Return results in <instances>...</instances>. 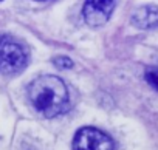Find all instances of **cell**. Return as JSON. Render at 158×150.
<instances>
[{
  "label": "cell",
  "instance_id": "4",
  "mask_svg": "<svg viewBox=\"0 0 158 150\" xmlns=\"http://www.w3.org/2000/svg\"><path fill=\"white\" fill-rule=\"evenodd\" d=\"M113 6L115 0H84L82 16L85 23L92 28L102 26L109 20Z\"/></svg>",
  "mask_w": 158,
  "mask_h": 150
},
{
  "label": "cell",
  "instance_id": "3",
  "mask_svg": "<svg viewBox=\"0 0 158 150\" xmlns=\"http://www.w3.org/2000/svg\"><path fill=\"white\" fill-rule=\"evenodd\" d=\"M113 139L95 127L79 128L73 139V150H113Z\"/></svg>",
  "mask_w": 158,
  "mask_h": 150
},
{
  "label": "cell",
  "instance_id": "1",
  "mask_svg": "<svg viewBox=\"0 0 158 150\" xmlns=\"http://www.w3.org/2000/svg\"><path fill=\"white\" fill-rule=\"evenodd\" d=\"M28 99L44 118H56L70 108V95L65 82L53 74L36 78L28 85Z\"/></svg>",
  "mask_w": 158,
  "mask_h": 150
},
{
  "label": "cell",
  "instance_id": "2",
  "mask_svg": "<svg viewBox=\"0 0 158 150\" xmlns=\"http://www.w3.org/2000/svg\"><path fill=\"white\" fill-rule=\"evenodd\" d=\"M28 63V53L16 39L0 36V73L17 74Z\"/></svg>",
  "mask_w": 158,
  "mask_h": 150
},
{
  "label": "cell",
  "instance_id": "8",
  "mask_svg": "<svg viewBox=\"0 0 158 150\" xmlns=\"http://www.w3.org/2000/svg\"><path fill=\"white\" fill-rule=\"evenodd\" d=\"M0 2H2V0H0Z\"/></svg>",
  "mask_w": 158,
  "mask_h": 150
},
{
  "label": "cell",
  "instance_id": "6",
  "mask_svg": "<svg viewBox=\"0 0 158 150\" xmlns=\"http://www.w3.org/2000/svg\"><path fill=\"white\" fill-rule=\"evenodd\" d=\"M144 79H146V82H147L153 90L158 91V63H153V65H150V67L146 68V71H144Z\"/></svg>",
  "mask_w": 158,
  "mask_h": 150
},
{
  "label": "cell",
  "instance_id": "7",
  "mask_svg": "<svg viewBox=\"0 0 158 150\" xmlns=\"http://www.w3.org/2000/svg\"><path fill=\"white\" fill-rule=\"evenodd\" d=\"M53 63H54L57 68H60V70H70V68H73L71 59H68V57H65V56L54 57V59H53Z\"/></svg>",
  "mask_w": 158,
  "mask_h": 150
},
{
  "label": "cell",
  "instance_id": "5",
  "mask_svg": "<svg viewBox=\"0 0 158 150\" xmlns=\"http://www.w3.org/2000/svg\"><path fill=\"white\" fill-rule=\"evenodd\" d=\"M133 26L139 30H150L158 25V6L156 5H144L133 11L132 14Z\"/></svg>",
  "mask_w": 158,
  "mask_h": 150
}]
</instances>
